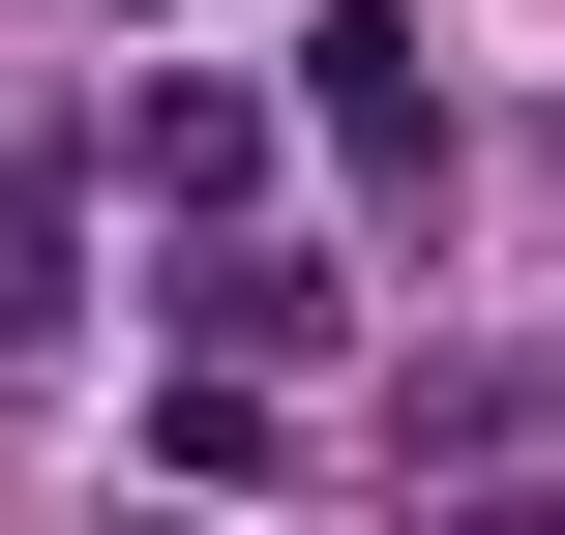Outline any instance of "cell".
Returning <instances> with one entry per match:
<instances>
[{"label": "cell", "instance_id": "1", "mask_svg": "<svg viewBox=\"0 0 565 535\" xmlns=\"http://www.w3.org/2000/svg\"><path fill=\"white\" fill-rule=\"evenodd\" d=\"M328 149H358V179H447V89H417L387 0H328Z\"/></svg>", "mask_w": 565, "mask_h": 535}, {"label": "cell", "instance_id": "2", "mask_svg": "<svg viewBox=\"0 0 565 535\" xmlns=\"http://www.w3.org/2000/svg\"><path fill=\"white\" fill-rule=\"evenodd\" d=\"M119 179H149V208H238V179H268V89H179V60H149V89H119Z\"/></svg>", "mask_w": 565, "mask_h": 535}]
</instances>
